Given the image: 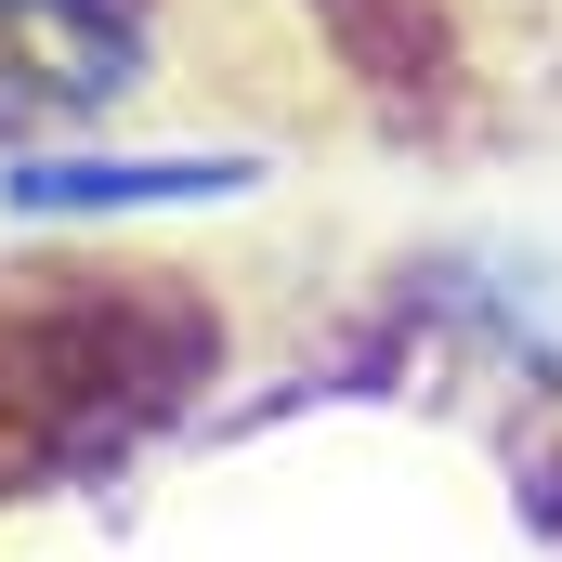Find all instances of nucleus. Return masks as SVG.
Listing matches in <instances>:
<instances>
[{"mask_svg": "<svg viewBox=\"0 0 562 562\" xmlns=\"http://www.w3.org/2000/svg\"><path fill=\"white\" fill-rule=\"evenodd\" d=\"M144 79L119 0H0V132H79Z\"/></svg>", "mask_w": 562, "mask_h": 562, "instance_id": "1", "label": "nucleus"}, {"mask_svg": "<svg viewBox=\"0 0 562 562\" xmlns=\"http://www.w3.org/2000/svg\"><path fill=\"white\" fill-rule=\"evenodd\" d=\"M249 170H196V157H40L13 170L26 210H170V196H236Z\"/></svg>", "mask_w": 562, "mask_h": 562, "instance_id": "2", "label": "nucleus"}]
</instances>
